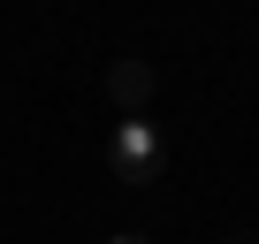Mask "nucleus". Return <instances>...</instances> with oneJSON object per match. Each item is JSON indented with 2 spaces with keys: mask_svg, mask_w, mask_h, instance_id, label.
I'll use <instances>...</instances> for the list:
<instances>
[{
  "mask_svg": "<svg viewBox=\"0 0 259 244\" xmlns=\"http://www.w3.org/2000/svg\"><path fill=\"white\" fill-rule=\"evenodd\" d=\"M160 168H168L160 122H153V114H122L114 138H107V176H114V183H160Z\"/></svg>",
  "mask_w": 259,
  "mask_h": 244,
  "instance_id": "obj_1",
  "label": "nucleus"
},
{
  "mask_svg": "<svg viewBox=\"0 0 259 244\" xmlns=\"http://www.w3.org/2000/svg\"><path fill=\"white\" fill-rule=\"evenodd\" d=\"M107 99H114L122 114H145V99H153V61H138V54L114 61V69H107Z\"/></svg>",
  "mask_w": 259,
  "mask_h": 244,
  "instance_id": "obj_2",
  "label": "nucleus"
},
{
  "mask_svg": "<svg viewBox=\"0 0 259 244\" xmlns=\"http://www.w3.org/2000/svg\"><path fill=\"white\" fill-rule=\"evenodd\" d=\"M107 244H153V236H145V229H122V236H107Z\"/></svg>",
  "mask_w": 259,
  "mask_h": 244,
  "instance_id": "obj_3",
  "label": "nucleus"
}]
</instances>
